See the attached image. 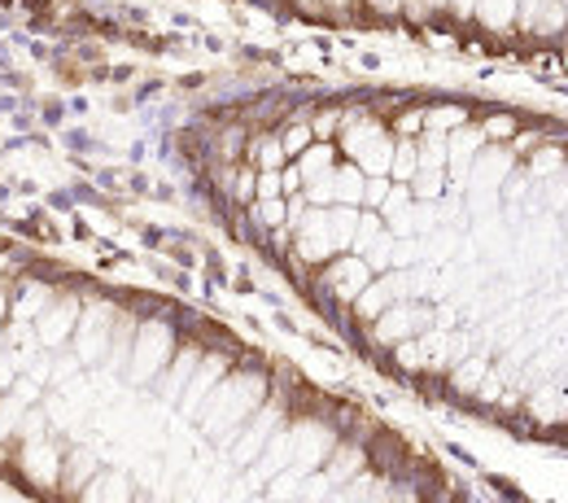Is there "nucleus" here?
Instances as JSON below:
<instances>
[{"instance_id": "obj_1", "label": "nucleus", "mask_w": 568, "mask_h": 503, "mask_svg": "<svg viewBox=\"0 0 568 503\" xmlns=\"http://www.w3.org/2000/svg\"><path fill=\"white\" fill-rule=\"evenodd\" d=\"M306 141H311V132H306V128H293V132H288V141H284V149H288V153H297Z\"/></svg>"}, {"instance_id": "obj_2", "label": "nucleus", "mask_w": 568, "mask_h": 503, "mask_svg": "<svg viewBox=\"0 0 568 503\" xmlns=\"http://www.w3.org/2000/svg\"><path fill=\"white\" fill-rule=\"evenodd\" d=\"M0 315H4V289H0Z\"/></svg>"}]
</instances>
